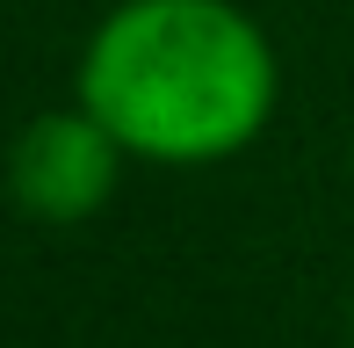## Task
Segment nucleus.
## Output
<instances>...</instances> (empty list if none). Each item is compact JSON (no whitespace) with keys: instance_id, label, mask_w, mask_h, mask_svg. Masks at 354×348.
I'll use <instances>...</instances> for the list:
<instances>
[{"instance_id":"obj_1","label":"nucleus","mask_w":354,"mask_h":348,"mask_svg":"<svg viewBox=\"0 0 354 348\" xmlns=\"http://www.w3.org/2000/svg\"><path fill=\"white\" fill-rule=\"evenodd\" d=\"M80 102L123 153L224 160L275 109V51L232 0H123L80 58Z\"/></svg>"},{"instance_id":"obj_2","label":"nucleus","mask_w":354,"mask_h":348,"mask_svg":"<svg viewBox=\"0 0 354 348\" xmlns=\"http://www.w3.org/2000/svg\"><path fill=\"white\" fill-rule=\"evenodd\" d=\"M116 160L123 146L109 138V123L94 116L87 102L58 109V116H37L8 153V189L29 218H51V225H73V218L102 211L109 189H116Z\"/></svg>"}]
</instances>
